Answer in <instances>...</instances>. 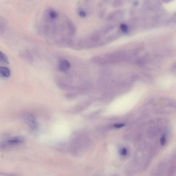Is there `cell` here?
<instances>
[{"mask_svg":"<svg viewBox=\"0 0 176 176\" xmlns=\"http://www.w3.org/2000/svg\"><path fill=\"white\" fill-rule=\"evenodd\" d=\"M38 33L57 45L69 39L76 33V27L68 17L59 13L52 14L46 11L43 13Z\"/></svg>","mask_w":176,"mask_h":176,"instance_id":"cell-1","label":"cell"},{"mask_svg":"<svg viewBox=\"0 0 176 176\" xmlns=\"http://www.w3.org/2000/svg\"><path fill=\"white\" fill-rule=\"evenodd\" d=\"M147 106L153 114L165 115L176 112V101L165 97L153 98L148 101Z\"/></svg>","mask_w":176,"mask_h":176,"instance_id":"cell-2","label":"cell"},{"mask_svg":"<svg viewBox=\"0 0 176 176\" xmlns=\"http://www.w3.org/2000/svg\"><path fill=\"white\" fill-rule=\"evenodd\" d=\"M24 140V138L21 136H16L9 138L1 142V149H6L19 146L23 143Z\"/></svg>","mask_w":176,"mask_h":176,"instance_id":"cell-3","label":"cell"},{"mask_svg":"<svg viewBox=\"0 0 176 176\" xmlns=\"http://www.w3.org/2000/svg\"><path fill=\"white\" fill-rule=\"evenodd\" d=\"M23 119L29 127L33 131H35L38 128V123L35 117L29 112H25L22 114Z\"/></svg>","mask_w":176,"mask_h":176,"instance_id":"cell-4","label":"cell"},{"mask_svg":"<svg viewBox=\"0 0 176 176\" xmlns=\"http://www.w3.org/2000/svg\"><path fill=\"white\" fill-rule=\"evenodd\" d=\"M71 64L70 62L66 59H61L58 62L57 68L61 73H66L70 70Z\"/></svg>","mask_w":176,"mask_h":176,"instance_id":"cell-5","label":"cell"},{"mask_svg":"<svg viewBox=\"0 0 176 176\" xmlns=\"http://www.w3.org/2000/svg\"><path fill=\"white\" fill-rule=\"evenodd\" d=\"M19 56L23 60L29 63L34 62V59L31 53L28 50H23L20 52Z\"/></svg>","mask_w":176,"mask_h":176,"instance_id":"cell-6","label":"cell"},{"mask_svg":"<svg viewBox=\"0 0 176 176\" xmlns=\"http://www.w3.org/2000/svg\"><path fill=\"white\" fill-rule=\"evenodd\" d=\"M124 13L121 11H117L113 12L110 14L107 17L106 20L109 21L117 20L121 18Z\"/></svg>","mask_w":176,"mask_h":176,"instance_id":"cell-7","label":"cell"},{"mask_svg":"<svg viewBox=\"0 0 176 176\" xmlns=\"http://www.w3.org/2000/svg\"><path fill=\"white\" fill-rule=\"evenodd\" d=\"M11 74V71L6 67L2 66L0 68V76L4 78H8Z\"/></svg>","mask_w":176,"mask_h":176,"instance_id":"cell-8","label":"cell"},{"mask_svg":"<svg viewBox=\"0 0 176 176\" xmlns=\"http://www.w3.org/2000/svg\"><path fill=\"white\" fill-rule=\"evenodd\" d=\"M7 23L4 19L1 18L0 20V33L1 35L5 31L7 27Z\"/></svg>","mask_w":176,"mask_h":176,"instance_id":"cell-9","label":"cell"},{"mask_svg":"<svg viewBox=\"0 0 176 176\" xmlns=\"http://www.w3.org/2000/svg\"><path fill=\"white\" fill-rule=\"evenodd\" d=\"M0 62L6 64H9V59L6 55L1 51L0 53Z\"/></svg>","mask_w":176,"mask_h":176,"instance_id":"cell-10","label":"cell"},{"mask_svg":"<svg viewBox=\"0 0 176 176\" xmlns=\"http://www.w3.org/2000/svg\"><path fill=\"white\" fill-rule=\"evenodd\" d=\"M124 3V0H115L112 6L114 7L118 8L122 6Z\"/></svg>","mask_w":176,"mask_h":176,"instance_id":"cell-11","label":"cell"},{"mask_svg":"<svg viewBox=\"0 0 176 176\" xmlns=\"http://www.w3.org/2000/svg\"><path fill=\"white\" fill-rule=\"evenodd\" d=\"M120 29L122 32L124 33H127L129 31V27L125 24H122L120 25Z\"/></svg>","mask_w":176,"mask_h":176,"instance_id":"cell-12","label":"cell"},{"mask_svg":"<svg viewBox=\"0 0 176 176\" xmlns=\"http://www.w3.org/2000/svg\"><path fill=\"white\" fill-rule=\"evenodd\" d=\"M78 15L81 17L85 18L86 17L87 13H86V11H85L82 8H79L78 9Z\"/></svg>","mask_w":176,"mask_h":176,"instance_id":"cell-13","label":"cell"},{"mask_svg":"<svg viewBox=\"0 0 176 176\" xmlns=\"http://www.w3.org/2000/svg\"><path fill=\"white\" fill-rule=\"evenodd\" d=\"M106 13V10L105 9H103L100 10L98 12V16L100 18H102V17L104 16L105 15Z\"/></svg>","mask_w":176,"mask_h":176,"instance_id":"cell-14","label":"cell"},{"mask_svg":"<svg viewBox=\"0 0 176 176\" xmlns=\"http://www.w3.org/2000/svg\"><path fill=\"white\" fill-rule=\"evenodd\" d=\"M100 38V36L98 34H96L94 35L92 37V40L94 41V42H96L98 41Z\"/></svg>","mask_w":176,"mask_h":176,"instance_id":"cell-15","label":"cell"},{"mask_svg":"<svg viewBox=\"0 0 176 176\" xmlns=\"http://www.w3.org/2000/svg\"><path fill=\"white\" fill-rule=\"evenodd\" d=\"M171 70L173 72L176 73V62L172 65Z\"/></svg>","mask_w":176,"mask_h":176,"instance_id":"cell-16","label":"cell"},{"mask_svg":"<svg viewBox=\"0 0 176 176\" xmlns=\"http://www.w3.org/2000/svg\"><path fill=\"white\" fill-rule=\"evenodd\" d=\"M134 6L137 5H138V2L137 1H135L134 3Z\"/></svg>","mask_w":176,"mask_h":176,"instance_id":"cell-17","label":"cell"},{"mask_svg":"<svg viewBox=\"0 0 176 176\" xmlns=\"http://www.w3.org/2000/svg\"><path fill=\"white\" fill-rule=\"evenodd\" d=\"M163 1L165 2H169L170 1H171V0H163Z\"/></svg>","mask_w":176,"mask_h":176,"instance_id":"cell-18","label":"cell"},{"mask_svg":"<svg viewBox=\"0 0 176 176\" xmlns=\"http://www.w3.org/2000/svg\"><path fill=\"white\" fill-rule=\"evenodd\" d=\"M104 1H108V0H104Z\"/></svg>","mask_w":176,"mask_h":176,"instance_id":"cell-19","label":"cell"}]
</instances>
